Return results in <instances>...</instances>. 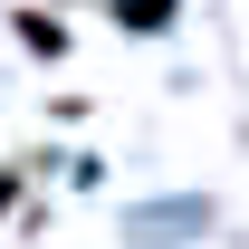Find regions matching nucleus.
I'll return each instance as SVG.
<instances>
[{
    "label": "nucleus",
    "instance_id": "nucleus-1",
    "mask_svg": "<svg viewBox=\"0 0 249 249\" xmlns=\"http://www.w3.org/2000/svg\"><path fill=\"white\" fill-rule=\"evenodd\" d=\"M115 19H124V29H163V19H173V0H115Z\"/></svg>",
    "mask_w": 249,
    "mask_h": 249
}]
</instances>
